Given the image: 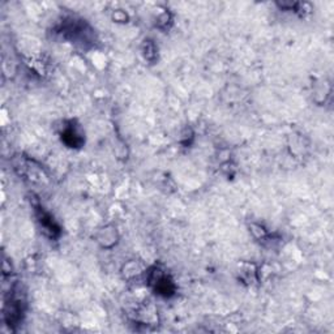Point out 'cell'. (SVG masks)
Segmentation results:
<instances>
[{
	"label": "cell",
	"instance_id": "cell-1",
	"mask_svg": "<svg viewBox=\"0 0 334 334\" xmlns=\"http://www.w3.org/2000/svg\"><path fill=\"white\" fill-rule=\"evenodd\" d=\"M63 140H64V143L71 148L80 147L82 144V141H84L82 136L78 135L77 130H74V127H70V128H67V130L63 132Z\"/></svg>",
	"mask_w": 334,
	"mask_h": 334
}]
</instances>
